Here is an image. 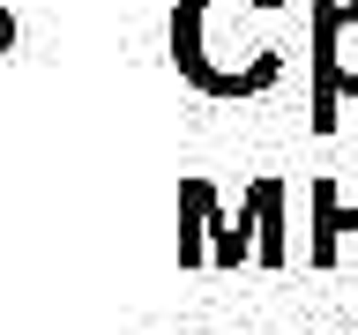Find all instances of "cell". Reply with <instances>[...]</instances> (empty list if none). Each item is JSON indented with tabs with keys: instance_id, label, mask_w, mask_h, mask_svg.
<instances>
[{
	"instance_id": "obj_1",
	"label": "cell",
	"mask_w": 358,
	"mask_h": 335,
	"mask_svg": "<svg viewBox=\"0 0 358 335\" xmlns=\"http://www.w3.org/2000/svg\"><path fill=\"white\" fill-rule=\"evenodd\" d=\"M291 0H179L172 8V67L201 97H268L284 82L276 22Z\"/></svg>"
},
{
	"instance_id": "obj_2",
	"label": "cell",
	"mask_w": 358,
	"mask_h": 335,
	"mask_svg": "<svg viewBox=\"0 0 358 335\" xmlns=\"http://www.w3.org/2000/svg\"><path fill=\"white\" fill-rule=\"evenodd\" d=\"M306 30H313V52H306V127L313 134H336V105L358 97V0H306Z\"/></svg>"
},
{
	"instance_id": "obj_3",
	"label": "cell",
	"mask_w": 358,
	"mask_h": 335,
	"mask_svg": "<svg viewBox=\"0 0 358 335\" xmlns=\"http://www.w3.org/2000/svg\"><path fill=\"white\" fill-rule=\"evenodd\" d=\"M284 201H291V186H284V179H254V186L239 194V216H231V253H224V268H239V261L284 268V261H291Z\"/></svg>"
},
{
	"instance_id": "obj_4",
	"label": "cell",
	"mask_w": 358,
	"mask_h": 335,
	"mask_svg": "<svg viewBox=\"0 0 358 335\" xmlns=\"http://www.w3.org/2000/svg\"><path fill=\"white\" fill-rule=\"evenodd\" d=\"M231 253V216H224V201L209 179H179V268H201Z\"/></svg>"
},
{
	"instance_id": "obj_5",
	"label": "cell",
	"mask_w": 358,
	"mask_h": 335,
	"mask_svg": "<svg viewBox=\"0 0 358 335\" xmlns=\"http://www.w3.org/2000/svg\"><path fill=\"white\" fill-rule=\"evenodd\" d=\"M313 239H306V261L313 268H336L343 261V239H358V209L336 194V179H313Z\"/></svg>"
}]
</instances>
